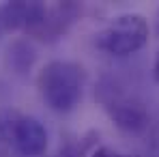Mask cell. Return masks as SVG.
<instances>
[{
  "label": "cell",
  "mask_w": 159,
  "mask_h": 157,
  "mask_svg": "<svg viewBox=\"0 0 159 157\" xmlns=\"http://www.w3.org/2000/svg\"><path fill=\"white\" fill-rule=\"evenodd\" d=\"M26 15H28V2H7L0 7V26L4 32H15L24 30L26 26Z\"/></svg>",
  "instance_id": "cell-7"
},
{
  "label": "cell",
  "mask_w": 159,
  "mask_h": 157,
  "mask_svg": "<svg viewBox=\"0 0 159 157\" xmlns=\"http://www.w3.org/2000/svg\"><path fill=\"white\" fill-rule=\"evenodd\" d=\"M95 43L110 56H131L148 43V22L140 13H123L97 35Z\"/></svg>",
  "instance_id": "cell-2"
},
{
  "label": "cell",
  "mask_w": 159,
  "mask_h": 157,
  "mask_svg": "<svg viewBox=\"0 0 159 157\" xmlns=\"http://www.w3.org/2000/svg\"><path fill=\"white\" fill-rule=\"evenodd\" d=\"M37 60V50L26 39H15L7 50V67L15 76H28Z\"/></svg>",
  "instance_id": "cell-6"
},
{
  "label": "cell",
  "mask_w": 159,
  "mask_h": 157,
  "mask_svg": "<svg viewBox=\"0 0 159 157\" xmlns=\"http://www.w3.org/2000/svg\"><path fill=\"white\" fill-rule=\"evenodd\" d=\"M153 78L159 82V50L155 54V62H153Z\"/></svg>",
  "instance_id": "cell-9"
},
{
  "label": "cell",
  "mask_w": 159,
  "mask_h": 157,
  "mask_svg": "<svg viewBox=\"0 0 159 157\" xmlns=\"http://www.w3.org/2000/svg\"><path fill=\"white\" fill-rule=\"evenodd\" d=\"M2 32H4V30H2V26H0V35H2Z\"/></svg>",
  "instance_id": "cell-11"
},
{
  "label": "cell",
  "mask_w": 159,
  "mask_h": 157,
  "mask_svg": "<svg viewBox=\"0 0 159 157\" xmlns=\"http://www.w3.org/2000/svg\"><path fill=\"white\" fill-rule=\"evenodd\" d=\"M0 138L11 142L24 157H41L48 151V129L34 116H22L17 112L0 114Z\"/></svg>",
  "instance_id": "cell-4"
},
{
  "label": "cell",
  "mask_w": 159,
  "mask_h": 157,
  "mask_svg": "<svg viewBox=\"0 0 159 157\" xmlns=\"http://www.w3.org/2000/svg\"><path fill=\"white\" fill-rule=\"evenodd\" d=\"M78 15L80 7L75 2H56V4L28 2L24 32L32 39L52 43L71 28V24L78 20Z\"/></svg>",
  "instance_id": "cell-3"
},
{
  "label": "cell",
  "mask_w": 159,
  "mask_h": 157,
  "mask_svg": "<svg viewBox=\"0 0 159 157\" xmlns=\"http://www.w3.org/2000/svg\"><path fill=\"white\" fill-rule=\"evenodd\" d=\"M0 157H7V151H4V144H2V138H0Z\"/></svg>",
  "instance_id": "cell-10"
},
{
  "label": "cell",
  "mask_w": 159,
  "mask_h": 157,
  "mask_svg": "<svg viewBox=\"0 0 159 157\" xmlns=\"http://www.w3.org/2000/svg\"><path fill=\"white\" fill-rule=\"evenodd\" d=\"M90 157H140V155H129V153L114 151V149H110V146H101V149H97Z\"/></svg>",
  "instance_id": "cell-8"
},
{
  "label": "cell",
  "mask_w": 159,
  "mask_h": 157,
  "mask_svg": "<svg viewBox=\"0 0 159 157\" xmlns=\"http://www.w3.org/2000/svg\"><path fill=\"white\" fill-rule=\"evenodd\" d=\"M84 82H86V73L78 62L52 60L39 71L37 86L41 99L50 110L58 114H67L75 110V105L80 104L84 93Z\"/></svg>",
  "instance_id": "cell-1"
},
{
  "label": "cell",
  "mask_w": 159,
  "mask_h": 157,
  "mask_svg": "<svg viewBox=\"0 0 159 157\" xmlns=\"http://www.w3.org/2000/svg\"><path fill=\"white\" fill-rule=\"evenodd\" d=\"M99 99L106 108L107 116L114 125L125 133H142L151 123V114L140 99L118 90L114 84H103L99 90Z\"/></svg>",
  "instance_id": "cell-5"
}]
</instances>
